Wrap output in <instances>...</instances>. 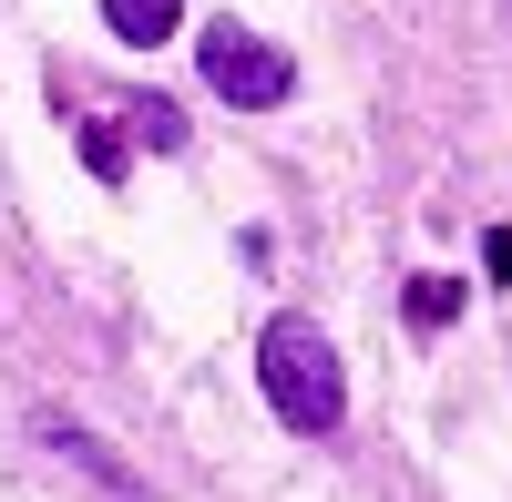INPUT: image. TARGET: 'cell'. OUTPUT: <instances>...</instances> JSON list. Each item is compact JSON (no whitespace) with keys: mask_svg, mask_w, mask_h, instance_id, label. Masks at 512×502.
<instances>
[{"mask_svg":"<svg viewBox=\"0 0 512 502\" xmlns=\"http://www.w3.org/2000/svg\"><path fill=\"white\" fill-rule=\"evenodd\" d=\"M256 390H267V410L297 431V441H328L338 421H349V369H338L328 328L277 308L267 328H256Z\"/></svg>","mask_w":512,"mask_h":502,"instance_id":"1","label":"cell"},{"mask_svg":"<svg viewBox=\"0 0 512 502\" xmlns=\"http://www.w3.org/2000/svg\"><path fill=\"white\" fill-rule=\"evenodd\" d=\"M82 164H93L103 185H123V175H134V154H123V134H113V123H82Z\"/></svg>","mask_w":512,"mask_h":502,"instance_id":"7","label":"cell"},{"mask_svg":"<svg viewBox=\"0 0 512 502\" xmlns=\"http://www.w3.org/2000/svg\"><path fill=\"white\" fill-rule=\"evenodd\" d=\"M195 72H205V93H216V103H236V113H277V103L297 93L287 41L246 31V21H205V41H195Z\"/></svg>","mask_w":512,"mask_h":502,"instance_id":"2","label":"cell"},{"mask_svg":"<svg viewBox=\"0 0 512 502\" xmlns=\"http://www.w3.org/2000/svg\"><path fill=\"white\" fill-rule=\"evenodd\" d=\"M103 31L113 41H175L185 31V0H103Z\"/></svg>","mask_w":512,"mask_h":502,"instance_id":"4","label":"cell"},{"mask_svg":"<svg viewBox=\"0 0 512 502\" xmlns=\"http://www.w3.org/2000/svg\"><path fill=\"white\" fill-rule=\"evenodd\" d=\"M31 431H41V441H52V451H62V462H72V472H93V482H103L113 502H144V472H134V462H123V451H103L93 431H82V421H72V410H31Z\"/></svg>","mask_w":512,"mask_h":502,"instance_id":"3","label":"cell"},{"mask_svg":"<svg viewBox=\"0 0 512 502\" xmlns=\"http://www.w3.org/2000/svg\"><path fill=\"white\" fill-rule=\"evenodd\" d=\"M410 318L420 328H451L461 318V277H410Z\"/></svg>","mask_w":512,"mask_h":502,"instance_id":"6","label":"cell"},{"mask_svg":"<svg viewBox=\"0 0 512 502\" xmlns=\"http://www.w3.org/2000/svg\"><path fill=\"white\" fill-rule=\"evenodd\" d=\"M123 123H134V134H144L154 154H175V144H185V113L164 103V93H154V103H123Z\"/></svg>","mask_w":512,"mask_h":502,"instance_id":"5","label":"cell"}]
</instances>
